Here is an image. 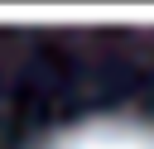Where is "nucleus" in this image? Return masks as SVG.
Returning a JSON list of instances; mask_svg holds the SVG:
<instances>
[{
	"label": "nucleus",
	"mask_w": 154,
	"mask_h": 149,
	"mask_svg": "<svg viewBox=\"0 0 154 149\" xmlns=\"http://www.w3.org/2000/svg\"><path fill=\"white\" fill-rule=\"evenodd\" d=\"M38 149H154V125L140 115H87L48 135Z\"/></svg>",
	"instance_id": "1"
}]
</instances>
